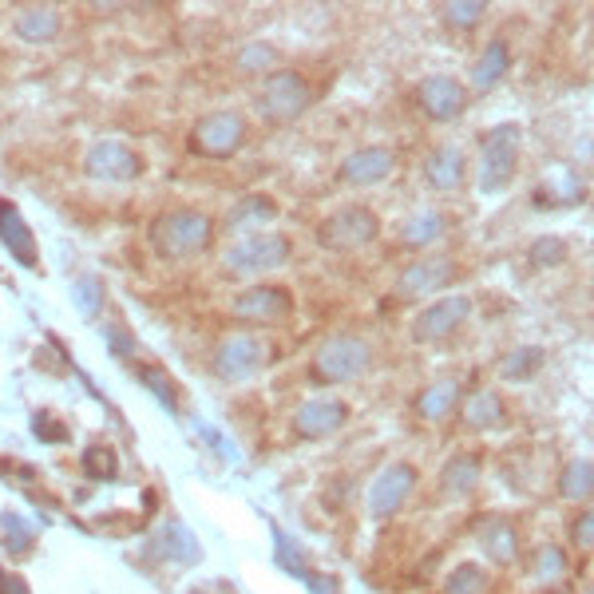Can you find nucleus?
I'll use <instances>...</instances> for the list:
<instances>
[{
	"label": "nucleus",
	"mask_w": 594,
	"mask_h": 594,
	"mask_svg": "<svg viewBox=\"0 0 594 594\" xmlns=\"http://www.w3.org/2000/svg\"><path fill=\"white\" fill-rule=\"evenodd\" d=\"M210 242H214V218L202 210H191V206L167 210L151 226V246L159 258L183 262V258H195L202 250H210Z\"/></svg>",
	"instance_id": "f257e3e1"
},
{
	"label": "nucleus",
	"mask_w": 594,
	"mask_h": 594,
	"mask_svg": "<svg viewBox=\"0 0 594 594\" xmlns=\"http://www.w3.org/2000/svg\"><path fill=\"white\" fill-rule=\"evenodd\" d=\"M290 254H294V242H290L286 234H278V230H254V234L238 238V242L226 250L222 266H226L230 274L250 278V274L282 270V266L290 262Z\"/></svg>",
	"instance_id": "f03ea898"
},
{
	"label": "nucleus",
	"mask_w": 594,
	"mask_h": 594,
	"mask_svg": "<svg viewBox=\"0 0 594 594\" xmlns=\"http://www.w3.org/2000/svg\"><path fill=\"white\" fill-rule=\"evenodd\" d=\"M369 369H373V349H369V341H361L353 333L329 337L313 357V377L325 385H349V381L365 377Z\"/></svg>",
	"instance_id": "7ed1b4c3"
},
{
	"label": "nucleus",
	"mask_w": 594,
	"mask_h": 594,
	"mask_svg": "<svg viewBox=\"0 0 594 594\" xmlns=\"http://www.w3.org/2000/svg\"><path fill=\"white\" fill-rule=\"evenodd\" d=\"M309 103H313V88H309V80H305L301 72H294V68L270 72V76L262 80L258 99H254V107H258V115H262L266 123H290V119L309 111Z\"/></svg>",
	"instance_id": "20e7f679"
},
{
	"label": "nucleus",
	"mask_w": 594,
	"mask_h": 594,
	"mask_svg": "<svg viewBox=\"0 0 594 594\" xmlns=\"http://www.w3.org/2000/svg\"><path fill=\"white\" fill-rule=\"evenodd\" d=\"M250 135V123L242 111H206L191 127V151L195 155H206V159H230L242 151Z\"/></svg>",
	"instance_id": "39448f33"
},
{
	"label": "nucleus",
	"mask_w": 594,
	"mask_h": 594,
	"mask_svg": "<svg viewBox=\"0 0 594 594\" xmlns=\"http://www.w3.org/2000/svg\"><path fill=\"white\" fill-rule=\"evenodd\" d=\"M519 171V123H499L480 151V191L503 195Z\"/></svg>",
	"instance_id": "423d86ee"
},
{
	"label": "nucleus",
	"mask_w": 594,
	"mask_h": 594,
	"mask_svg": "<svg viewBox=\"0 0 594 594\" xmlns=\"http://www.w3.org/2000/svg\"><path fill=\"white\" fill-rule=\"evenodd\" d=\"M377 234H381V218H377L369 206H361V202L333 210V214L317 226V242L329 246V250H341V254L365 250L369 242H377Z\"/></svg>",
	"instance_id": "0eeeda50"
},
{
	"label": "nucleus",
	"mask_w": 594,
	"mask_h": 594,
	"mask_svg": "<svg viewBox=\"0 0 594 594\" xmlns=\"http://www.w3.org/2000/svg\"><path fill=\"white\" fill-rule=\"evenodd\" d=\"M270 361V345L262 337H250V333H234L226 337L218 349H214V377L226 381V385H238V381H250L262 365Z\"/></svg>",
	"instance_id": "6e6552de"
},
{
	"label": "nucleus",
	"mask_w": 594,
	"mask_h": 594,
	"mask_svg": "<svg viewBox=\"0 0 594 594\" xmlns=\"http://www.w3.org/2000/svg\"><path fill=\"white\" fill-rule=\"evenodd\" d=\"M230 313L242 325H286L294 317V297L282 286H250L230 301Z\"/></svg>",
	"instance_id": "1a4fd4ad"
},
{
	"label": "nucleus",
	"mask_w": 594,
	"mask_h": 594,
	"mask_svg": "<svg viewBox=\"0 0 594 594\" xmlns=\"http://www.w3.org/2000/svg\"><path fill=\"white\" fill-rule=\"evenodd\" d=\"M139 171H143L139 151H131L119 139H99L84 155V175L96 183H131V179H139Z\"/></svg>",
	"instance_id": "9d476101"
},
{
	"label": "nucleus",
	"mask_w": 594,
	"mask_h": 594,
	"mask_svg": "<svg viewBox=\"0 0 594 594\" xmlns=\"http://www.w3.org/2000/svg\"><path fill=\"white\" fill-rule=\"evenodd\" d=\"M468 317H472V297L444 294V297H436L432 305L420 309V317L412 321V337L424 341V345H428V341H444V337H452Z\"/></svg>",
	"instance_id": "9b49d317"
},
{
	"label": "nucleus",
	"mask_w": 594,
	"mask_h": 594,
	"mask_svg": "<svg viewBox=\"0 0 594 594\" xmlns=\"http://www.w3.org/2000/svg\"><path fill=\"white\" fill-rule=\"evenodd\" d=\"M460 266L448 258V254H432V258H416L400 270L396 278V294L400 297H432L444 294L452 282H456Z\"/></svg>",
	"instance_id": "f8f14e48"
},
{
	"label": "nucleus",
	"mask_w": 594,
	"mask_h": 594,
	"mask_svg": "<svg viewBox=\"0 0 594 594\" xmlns=\"http://www.w3.org/2000/svg\"><path fill=\"white\" fill-rule=\"evenodd\" d=\"M349 420V404L337 396H309L294 412V432L301 440H325L333 432H341Z\"/></svg>",
	"instance_id": "ddd939ff"
},
{
	"label": "nucleus",
	"mask_w": 594,
	"mask_h": 594,
	"mask_svg": "<svg viewBox=\"0 0 594 594\" xmlns=\"http://www.w3.org/2000/svg\"><path fill=\"white\" fill-rule=\"evenodd\" d=\"M416 99H420V111L436 123H452L468 111V88L452 76H428L420 88H416Z\"/></svg>",
	"instance_id": "4468645a"
},
{
	"label": "nucleus",
	"mask_w": 594,
	"mask_h": 594,
	"mask_svg": "<svg viewBox=\"0 0 594 594\" xmlns=\"http://www.w3.org/2000/svg\"><path fill=\"white\" fill-rule=\"evenodd\" d=\"M412 488H416V468L404 464V460L389 464V468L373 480V488H369V515H377V519L396 515V511L404 507V499L412 495Z\"/></svg>",
	"instance_id": "2eb2a0df"
},
{
	"label": "nucleus",
	"mask_w": 594,
	"mask_h": 594,
	"mask_svg": "<svg viewBox=\"0 0 594 594\" xmlns=\"http://www.w3.org/2000/svg\"><path fill=\"white\" fill-rule=\"evenodd\" d=\"M396 171V155L389 147H361L341 163V179L349 187H377Z\"/></svg>",
	"instance_id": "dca6fc26"
},
{
	"label": "nucleus",
	"mask_w": 594,
	"mask_h": 594,
	"mask_svg": "<svg viewBox=\"0 0 594 594\" xmlns=\"http://www.w3.org/2000/svg\"><path fill=\"white\" fill-rule=\"evenodd\" d=\"M424 175H428V183H432L440 195H452V191H460L464 179H468V159H464L460 147L440 143V147L424 159Z\"/></svg>",
	"instance_id": "f3484780"
},
{
	"label": "nucleus",
	"mask_w": 594,
	"mask_h": 594,
	"mask_svg": "<svg viewBox=\"0 0 594 594\" xmlns=\"http://www.w3.org/2000/svg\"><path fill=\"white\" fill-rule=\"evenodd\" d=\"M16 36L24 40V44H52L56 36H60V28H64V16L52 8V4H32V8H24L20 16H16Z\"/></svg>",
	"instance_id": "a211bd4d"
},
{
	"label": "nucleus",
	"mask_w": 594,
	"mask_h": 594,
	"mask_svg": "<svg viewBox=\"0 0 594 594\" xmlns=\"http://www.w3.org/2000/svg\"><path fill=\"white\" fill-rule=\"evenodd\" d=\"M0 242L8 246V254L20 266H36V238H32L28 222L20 218V210L8 202H0Z\"/></svg>",
	"instance_id": "6ab92c4d"
},
{
	"label": "nucleus",
	"mask_w": 594,
	"mask_h": 594,
	"mask_svg": "<svg viewBox=\"0 0 594 594\" xmlns=\"http://www.w3.org/2000/svg\"><path fill=\"white\" fill-rule=\"evenodd\" d=\"M444 234H448V218H444L440 210H416V214H408L404 226H400V242L412 246V250H424V246L440 242Z\"/></svg>",
	"instance_id": "aec40b11"
},
{
	"label": "nucleus",
	"mask_w": 594,
	"mask_h": 594,
	"mask_svg": "<svg viewBox=\"0 0 594 594\" xmlns=\"http://www.w3.org/2000/svg\"><path fill=\"white\" fill-rule=\"evenodd\" d=\"M464 420H468V428H476V432L503 428V424H507V404H503V396L495 393V389H480V393L468 396Z\"/></svg>",
	"instance_id": "412c9836"
},
{
	"label": "nucleus",
	"mask_w": 594,
	"mask_h": 594,
	"mask_svg": "<svg viewBox=\"0 0 594 594\" xmlns=\"http://www.w3.org/2000/svg\"><path fill=\"white\" fill-rule=\"evenodd\" d=\"M476 484H480V456H452L440 472V492L452 499L476 492Z\"/></svg>",
	"instance_id": "4be33fe9"
},
{
	"label": "nucleus",
	"mask_w": 594,
	"mask_h": 594,
	"mask_svg": "<svg viewBox=\"0 0 594 594\" xmlns=\"http://www.w3.org/2000/svg\"><path fill=\"white\" fill-rule=\"evenodd\" d=\"M456 404H460V385L456 381H436V385H428L424 393L416 396V416L436 424V420H448L456 412Z\"/></svg>",
	"instance_id": "5701e85b"
},
{
	"label": "nucleus",
	"mask_w": 594,
	"mask_h": 594,
	"mask_svg": "<svg viewBox=\"0 0 594 594\" xmlns=\"http://www.w3.org/2000/svg\"><path fill=\"white\" fill-rule=\"evenodd\" d=\"M507 68H511V48H507L503 40H492V44L484 48V56L476 60V68H472V84H476L480 92H488V88H495V84L507 76Z\"/></svg>",
	"instance_id": "b1692460"
},
{
	"label": "nucleus",
	"mask_w": 594,
	"mask_h": 594,
	"mask_svg": "<svg viewBox=\"0 0 594 594\" xmlns=\"http://www.w3.org/2000/svg\"><path fill=\"white\" fill-rule=\"evenodd\" d=\"M484 555L492 559L495 567H511L515 563V551H519V543H515V527L511 523H503V519H492L488 527H484Z\"/></svg>",
	"instance_id": "393cba45"
},
{
	"label": "nucleus",
	"mask_w": 594,
	"mask_h": 594,
	"mask_svg": "<svg viewBox=\"0 0 594 594\" xmlns=\"http://www.w3.org/2000/svg\"><path fill=\"white\" fill-rule=\"evenodd\" d=\"M591 488H594L591 456H575V460L563 468V476H559V495L571 499V503H579V499H591Z\"/></svg>",
	"instance_id": "a878e982"
},
{
	"label": "nucleus",
	"mask_w": 594,
	"mask_h": 594,
	"mask_svg": "<svg viewBox=\"0 0 594 594\" xmlns=\"http://www.w3.org/2000/svg\"><path fill=\"white\" fill-rule=\"evenodd\" d=\"M274 214H278V206L270 202L266 195H250L242 198L230 214H226V226L230 230H250V226H262V222H274Z\"/></svg>",
	"instance_id": "bb28decb"
},
{
	"label": "nucleus",
	"mask_w": 594,
	"mask_h": 594,
	"mask_svg": "<svg viewBox=\"0 0 594 594\" xmlns=\"http://www.w3.org/2000/svg\"><path fill=\"white\" fill-rule=\"evenodd\" d=\"M238 72H262V76H270V72H278V64H282V52L270 44V40H254V44H246L242 52H238Z\"/></svg>",
	"instance_id": "cd10ccee"
},
{
	"label": "nucleus",
	"mask_w": 594,
	"mask_h": 594,
	"mask_svg": "<svg viewBox=\"0 0 594 594\" xmlns=\"http://www.w3.org/2000/svg\"><path fill=\"white\" fill-rule=\"evenodd\" d=\"M139 381L159 396V404H163L171 416H179V389H175V377H171L167 369H159V365H139Z\"/></svg>",
	"instance_id": "c85d7f7f"
},
{
	"label": "nucleus",
	"mask_w": 594,
	"mask_h": 594,
	"mask_svg": "<svg viewBox=\"0 0 594 594\" xmlns=\"http://www.w3.org/2000/svg\"><path fill=\"white\" fill-rule=\"evenodd\" d=\"M539 365H543V349H535V345H523V349H511V353L503 357L499 373H503L507 381H527V377H531Z\"/></svg>",
	"instance_id": "c756f323"
},
{
	"label": "nucleus",
	"mask_w": 594,
	"mask_h": 594,
	"mask_svg": "<svg viewBox=\"0 0 594 594\" xmlns=\"http://www.w3.org/2000/svg\"><path fill=\"white\" fill-rule=\"evenodd\" d=\"M571 258V246H567V238H559V234H547V238H535L531 242V262L539 266V270H555V266H563Z\"/></svg>",
	"instance_id": "7c9ffc66"
},
{
	"label": "nucleus",
	"mask_w": 594,
	"mask_h": 594,
	"mask_svg": "<svg viewBox=\"0 0 594 594\" xmlns=\"http://www.w3.org/2000/svg\"><path fill=\"white\" fill-rule=\"evenodd\" d=\"M0 531H4V539H8L4 547H8L12 555H28V551H32V543H36L32 527H28L16 511H4V515H0Z\"/></svg>",
	"instance_id": "2f4dec72"
},
{
	"label": "nucleus",
	"mask_w": 594,
	"mask_h": 594,
	"mask_svg": "<svg viewBox=\"0 0 594 594\" xmlns=\"http://www.w3.org/2000/svg\"><path fill=\"white\" fill-rule=\"evenodd\" d=\"M484 591H488V575L476 563H460L448 575V594H484Z\"/></svg>",
	"instance_id": "473e14b6"
},
{
	"label": "nucleus",
	"mask_w": 594,
	"mask_h": 594,
	"mask_svg": "<svg viewBox=\"0 0 594 594\" xmlns=\"http://www.w3.org/2000/svg\"><path fill=\"white\" fill-rule=\"evenodd\" d=\"M84 472L92 480H111L119 472V460H115V452L107 444H92V448H84Z\"/></svg>",
	"instance_id": "72a5a7b5"
},
{
	"label": "nucleus",
	"mask_w": 594,
	"mask_h": 594,
	"mask_svg": "<svg viewBox=\"0 0 594 594\" xmlns=\"http://www.w3.org/2000/svg\"><path fill=\"white\" fill-rule=\"evenodd\" d=\"M484 12H488L484 0H456V4L444 8V20H448L452 28H472V24L484 20Z\"/></svg>",
	"instance_id": "f704fd0d"
},
{
	"label": "nucleus",
	"mask_w": 594,
	"mask_h": 594,
	"mask_svg": "<svg viewBox=\"0 0 594 594\" xmlns=\"http://www.w3.org/2000/svg\"><path fill=\"white\" fill-rule=\"evenodd\" d=\"M72 297H76V305H80L88 317H96L99 301H103V290H99L96 278H80V282H76V290H72Z\"/></svg>",
	"instance_id": "c9c22d12"
},
{
	"label": "nucleus",
	"mask_w": 594,
	"mask_h": 594,
	"mask_svg": "<svg viewBox=\"0 0 594 594\" xmlns=\"http://www.w3.org/2000/svg\"><path fill=\"white\" fill-rule=\"evenodd\" d=\"M563 567H567V559H563L559 547H543V551H539V575H543V579H555Z\"/></svg>",
	"instance_id": "e433bc0d"
},
{
	"label": "nucleus",
	"mask_w": 594,
	"mask_h": 594,
	"mask_svg": "<svg viewBox=\"0 0 594 594\" xmlns=\"http://www.w3.org/2000/svg\"><path fill=\"white\" fill-rule=\"evenodd\" d=\"M32 428H36V436H44V440H64V428H60L48 412H40V416L32 420Z\"/></svg>",
	"instance_id": "4c0bfd02"
},
{
	"label": "nucleus",
	"mask_w": 594,
	"mask_h": 594,
	"mask_svg": "<svg viewBox=\"0 0 594 594\" xmlns=\"http://www.w3.org/2000/svg\"><path fill=\"white\" fill-rule=\"evenodd\" d=\"M571 539H575L579 547H591V543H594V515H591V511H583V519L575 523V531H571Z\"/></svg>",
	"instance_id": "58836bf2"
},
{
	"label": "nucleus",
	"mask_w": 594,
	"mask_h": 594,
	"mask_svg": "<svg viewBox=\"0 0 594 594\" xmlns=\"http://www.w3.org/2000/svg\"><path fill=\"white\" fill-rule=\"evenodd\" d=\"M0 594H32V587H28L20 575H12V571H0Z\"/></svg>",
	"instance_id": "ea45409f"
}]
</instances>
